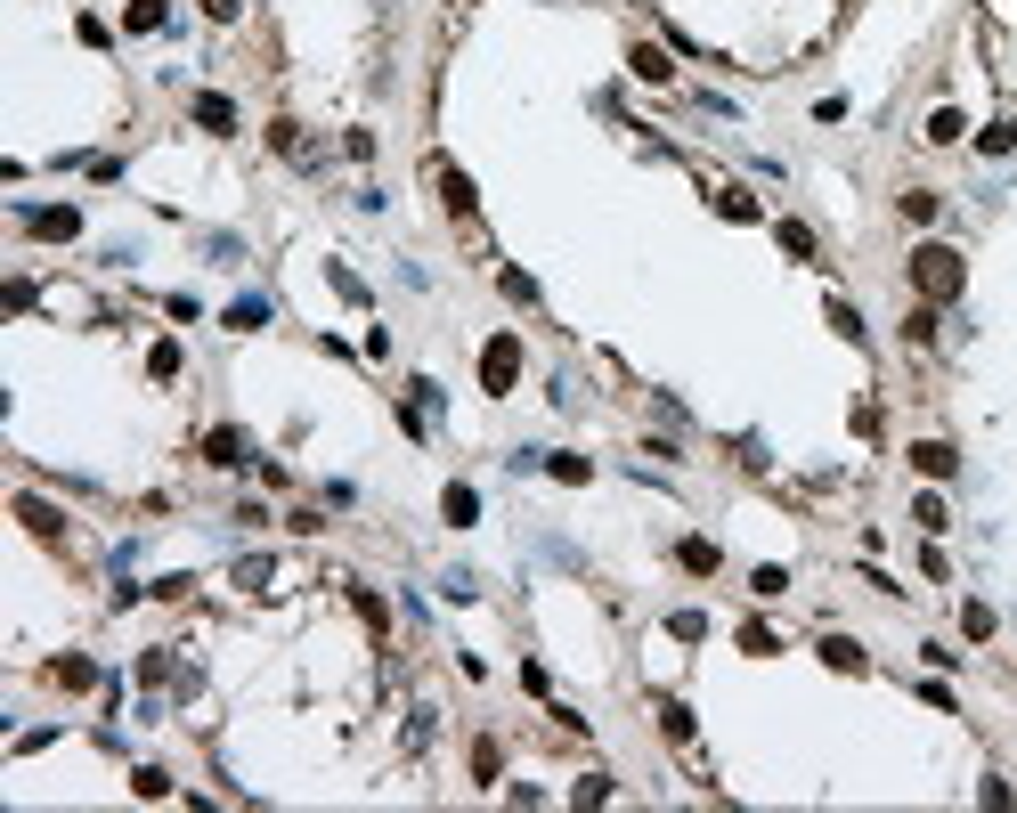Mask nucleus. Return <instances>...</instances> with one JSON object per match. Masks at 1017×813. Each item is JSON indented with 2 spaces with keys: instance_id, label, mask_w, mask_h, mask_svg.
I'll use <instances>...</instances> for the list:
<instances>
[{
  "instance_id": "nucleus-1",
  "label": "nucleus",
  "mask_w": 1017,
  "mask_h": 813,
  "mask_svg": "<svg viewBox=\"0 0 1017 813\" xmlns=\"http://www.w3.org/2000/svg\"><path fill=\"white\" fill-rule=\"evenodd\" d=\"M961 285H969V269H961L952 244H920V253H912V293L920 301H952Z\"/></svg>"
},
{
  "instance_id": "nucleus-2",
  "label": "nucleus",
  "mask_w": 1017,
  "mask_h": 813,
  "mask_svg": "<svg viewBox=\"0 0 1017 813\" xmlns=\"http://www.w3.org/2000/svg\"><path fill=\"white\" fill-rule=\"evenodd\" d=\"M513 374H521V342H513V334H497V342L481 350V391H489V399H505V391H513Z\"/></svg>"
},
{
  "instance_id": "nucleus-3",
  "label": "nucleus",
  "mask_w": 1017,
  "mask_h": 813,
  "mask_svg": "<svg viewBox=\"0 0 1017 813\" xmlns=\"http://www.w3.org/2000/svg\"><path fill=\"white\" fill-rule=\"evenodd\" d=\"M269 147H277L285 163H302V171H318V163H326V147H318V139L302 131V122H285V114L269 122Z\"/></svg>"
},
{
  "instance_id": "nucleus-4",
  "label": "nucleus",
  "mask_w": 1017,
  "mask_h": 813,
  "mask_svg": "<svg viewBox=\"0 0 1017 813\" xmlns=\"http://www.w3.org/2000/svg\"><path fill=\"white\" fill-rule=\"evenodd\" d=\"M25 228H33V236H49V244H66V236H82V212H74V204H33V212H25Z\"/></svg>"
},
{
  "instance_id": "nucleus-5",
  "label": "nucleus",
  "mask_w": 1017,
  "mask_h": 813,
  "mask_svg": "<svg viewBox=\"0 0 1017 813\" xmlns=\"http://www.w3.org/2000/svg\"><path fill=\"white\" fill-rule=\"evenodd\" d=\"M432 179H440V204H448V220H464V228H472V179H464L456 163H432Z\"/></svg>"
},
{
  "instance_id": "nucleus-6",
  "label": "nucleus",
  "mask_w": 1017,
  "mask_h": 813,
  "mask_svg": "<svg viewBox=\"0 0 1017 813\" xmlns=\"http://www.w3.org/2000/svg\"><path fill=\"white\" fill-rule=\"evenodd\" d=\"M676 561H684L692 578H716V570H725V553H716L708 537H684V545H676Z\"/></svg>"
},
{
  "instance_id": "nucleus-7",
  "label": "nucleus",
  "mask_w": 1017,
  "mask_h": 813,
  "mask_svg": "<svg viewBox=\"0 0 1017 813\" xmlns=\"http://www.w3.org/2000/svg\"><path fill=\"white\" fill-rule=\"evenodd\" d=\"M961 131H969V122H961V106H936L920 139H928V147H952V139H961Z\"/></svg>"
},
{
  "instance_id": "nucleus-8",
  "label": "nucleus",
  "mask_w": 1017,
  "mask_h": 813,
  "mask_svg": "<svg viewBox=\"0 0 1017 813\" xmlns=\"http://www.w3.org/2000/svg\"><path fill=\"white\" fill-rule=\"evenodd\" d=\"M912 464H920L928 480H952V464H961V456H952L944 440H920V448H912Z\"/></svg>"
},
{
  "instance_id": "nucleus-9",
  "label": "nucleus",
  "mask_w": 1017,
  "mask_h": 813,
  "mask_svg": "<svg viewBox=\"0 0 1017 813\" xmlns=\"http://www.w3.org/2000/svg\"><path fill=\"white\" fill-rule=\"evenodd\" d=\"M49 683H57V692H90L98 667H90V659H57V667H49Z\"/></svg>"
},
{
  "instance_id": "nucleus-10",
  "label": "nucleus",
  "mask_w": 1017,
  "mask_h": 813,
  "mask_svg": "<svg viewBox=\"0 0 1017 813\" xmlns=\"http://www.w3.org/2000/svg\"><path fill=\"white\" fill-rule=\"evenodd\" d=\"M773 236H782L790 261H814V228H806V220H773Z\"/></svg>"
},
{
  "instance_id": "nucleus-11",
  "label": "nucleus",
  "mask_w": 1017,
  "mask_h": 813,
  "mask_svg": "<svg viewBox=\"0 0 1017 813\" xmlns=\"http://www.w3.org/2000/svg\"><path fill=\"white\" fill-rule=\"evenodd\" d=\"M196 122H204V131H236V106H228L220 90H204V98H196Z\"/></svg>"
},
{
  "instance_id": "nucleus-12",
  "label": "nucleus",
  "mask_w": 1017,
  "mask_h": 813,
  "mask_svg": "<svg viewBox=\"0 0 1017 813\" xmlns=\"http://www.w3.org/2000/svg\"><path fill=\"white\" fill-rule=\"evenodd\" d=\"M440 513H448V521H456V529H472V513H481V496H472V488H464V480H456V488H448V496H440Z\"/></svg>"
},
{
  "instance_id": "nucleus-13",
  "label": "nucleus",
  "mask_w": 1017,
  "mask_h": 813,
  "mask_svg": "<svg viewBox=\"0 0 1017 813\" xmlns=\"http://www.w3.org/2000/svg\"><path fill=\"white\" fill-rule=\"evenodd\" d=\"M822 659L839 667V675H863V643H847V635H830V643H822Z\"/></svg>"
},
{
  "instance_id": "nucleus-14",
  "label": "nucleus",
  "mask_w": 1017,
  "mask_h": 813,
  "mask_svg": "<svg viewBox=\"0 0 1017 813\" xmlns=\"http://www.w3.org/2000/svg\"><path fill=\"white\" fill-rule=\"evenodd\" d=\"M904 342H912V350H928V342H936V301H920L912 318H904Z\"/></svg>"
},
{
  "instance_id": "nucleus-15",
  "label": "nucleus",
  "mask_w": 1017,
  "mask_h": 813,
  "mask_svg": "<svg viewBox=\"0 0 1017 813\" xmlns=\"http://www.w3.org/2000/svg\"><path fill=\"white\" fill-rule=\"evenodd\" d=\"M537 464H546L554 480H570V488H578V480H594V464H586V456H554V448H546V456H537Z\"/></svg>"
},
{
  "instance_id": "nucleus-16",
  "label": "nucleus",
  "mask_w": 1017,
  "mask_h": 813,
  "mask_svg": "<svg viewBox=\"0 0 1017 813\" xmlns=\"http://www.w3.org/2000/svg\"><path fill=\"white\" fill-rule=\"evenodd\" d=\"M204 464H245V440H236V431H212V440H204Z\"/></svg>"
},
{
  "instance_id": "nucleus-17",
  "label": "nucleus",
  "mask_w": 1017,
  "mask_h": 813,
  "mask_svg": "<svg viewBox=\"0 0 1017 813\" xmlns=\"http://www.w3.org/2000/svg\"><path fill=\"white\" fill-rule=\"evenodd\" d=\"M977 147H985V155H1009V147H1017V122H1009V114H1001V122H985Z\"/></svg>"
},
{
  "instance_id": "nucleus-18",
  "label": "nucleus",
  "mask_w": 1017,
  "mask_h": 813,
  "mask_svg": "<svg viewBox=\"0 0 1017 813\" xmlns=\"http://www.w3.org/2000/svg\"><path fill=\"white\" fill-rule=\"evenodd\" d=\"M17 513H25V521H33V537H49V545H57V537H66V521H57L49 505H33V496H25V505H17Z\"/></svg>"
},
{
  "instance_id": "nucleus-19",
  "label": "nucleus",
  "mask_w": 1017,
  "mask_h": 813,
  "mask_svg": "<svg viewBox=\"0 0 1017 813\" xmlns=\"http://www.w3.org/2000/svg\"><path fill=\"white\" fill-rule=\"evenodd\" d=\"M635 74H643V82H668L676 66H668V49H651V41H643V49H635Z\"/></svg>"
},
{
  "instance_id": "nucleus-20",
  "label": "nucleus",
  "mask_w": 1017,
  "mask_h": 813,
  "mask_svg": "<svg viewBox=\"0 0 1017 813\" xmlns=\"http://www.w3.org/2000/svg\"><path fill=\"white\" fill-rule=\"evenodd\" d=\"M660 732H668V740H692V708H684V700H660Z\"/></svg>"
},
{
  "instance_id": "nucleus-21",
  "label": "nucleus",
  "mask_w": 1017,
  "mask_h": 813,
  "mask_svg": "<svg viewBox=\"0 0 1017 813\" xmlns=\"http://www.w3.org/2000/svg\"><path fill=\"white\" fill-rule=\"evenodd\" d=\"M716 212H725V220H757V196H741V187H716Z\"/></svg>"
},
{
  "instance_id": "nucleus-22",
  "label": "nucleus",
  "mask_w": 1017,
  "mask_h": 813,
  "mask_svg": "<svg viewBox=\"0 0 1017 813\" xmlns=\"http://www.w3.org/2000/svg\"><path fill=\"white\" fill-rule=\"evenodd\" d=\"M912 521L936 537V529H952V513H944V496H920V505H912Z\"/></svg>"
},
{
  "instance_id": "nucleus-23",
  "label": "nucleus",
  "mask_w": 1017,
  "mask_h": 813,
  "mask_svg": "<svg viewBox=\"0 0 1017 813\" xmlns=\"http://www.w3.org/2000/svg\"><path fill=\"white\" fill-rule=\"evenodd\" d=\"M228 326H236V334H253V326H269V301H236V309H228Z\"/></svg>"
},
{
  "instance_id": "nucleus-24",
  "label": "nucleus",
  "mask_w": 1017,
  "mask_h": 813,
  "mask_svg": "<svg viewBox=\"0 0 1017 813\" xmlns=\"http://www.w3.org/2000/svg\"><path fill=\"white\" fill-rule=\"evenodd\" d=\"M961 635H969V643H985V635H993V610H985V602H969V610H961Z\"/></svg>"
},
{
  "instance_id": "nucleus-25",
  "label": "nucleus",
  "mask_w": 1017,
  "mask_h": 813,
  "mask_svg": "<svg viewBox=\"0 0 1017 813\" xmlns=\"http://www.w3.org/2000/svg\"><path fill=\"white\" fill-rule=\"evenodd\" d=\"M123 25H131V33H155V25H163V0H131Z\"/></svg>"
},
{
  "instance_id": "nucleus-26",
  "label": "nucleus",
  "mask_w": 1017,
  "mask_h": 813,
  "mask_svg": "<svg viewBox=\"0 0 1017 813\" xmlns=\"http://www.w3.org/2000/svg\"><path fill=\"white\" fill-rule=\"evenodd\" d=\"M147 374H155V383H171V374H179V350H171V342H155V350H147Z\"/></svg>"
},
{
  "instance_id": "nucleus-27",
  "label": "nucleus",
  "mask_w": 1017,
  "mask_h": 813,
  "mask_svg": "<svg viewBox=\"0 0 1017 813\" xmlns=\"http://www.w3.org/2000/svg\"><path fill=\"white\" fill-rule=\"evenodd\" d=\"M830 326H839L847 342H863V318H855V301H830Z\"/></svg>"
},
{
  "instance_id": "nucleus-28",
  "label": "nucleus",
  "mask_w": 1017,
  "mask_h": 813,
  "mask_svg": "<svg viewBox=\"0 0 1017 813\" xmlns=\"http://www.w3.org/2000/svg\"><path fill=\"white\" fill-rule=\"evenodd\" d=\"M904 220H936V196H928V187H904Z\"/></svg>"
},
{
  "instance_id": "nucleus-29",
  "label": "nucleus",
  "mask_w": 1017,
  "mask_h": 813,
  "mask_svg": "<svg viewBox=\"0 0 1017 813\" xmlns=\"http://www.w3.org/2000/svg\"><path fill=\"white\" fill-rule=\"evenodd\" d=\"M741 651H757V659H773L782 643H773V627H741Z\"/></svg>"
},
{
  "instance_id": "nucleus-30",
  "label": "nucleus",
  "mask_w": 1017,
  "mask_h": 813,
  "mask_svg": "<svg viewBox=\"0 0 1017 813\" xmlns=\"http://www.w3.org/2000/svg\"><path fill=\"white\" fill-rule=\"evenodd\" d=\"M204 17H220V25H228V17H236V0H204Z\"/></svg>"
}]
</instances>
